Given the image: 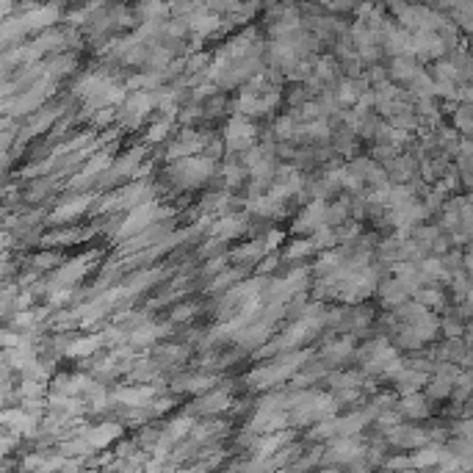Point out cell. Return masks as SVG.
<instances>
[{"label": "cell", "instance_id": "obj_10", "mask_svg": "<svg viewBox=\"0 0 473 473\" xmlns=\"http://www.w3.org/2000/svg\"><path fill=\"white\" fill-rule=\"evenodd\" d=\"M241 227H243V222H241V219L227 216V219H222V222H216V225H213V236L230 238V236H236Z\"/></svg>", "mask_w": 473, "mask_h": 473}, {"label": "cell", "instance_id": "obj_22", "mask_svg": "<svg viewBox=\"0 0 473 473\" xmlns=\"http://www.w3.org/2000/svg\"><path fill=\"white\" fill-rule=\"evenodd\" d=\"M56 260H59L56 255H36V260H33V263H36V266H53Z\"/></svg>", "mask_w": 473, "mask_h": 473}, {"label": "cell", "instance_id": "obj_9", "mask_svg": "<svg viewBox=\"0 0 473 473\" xmlns=\"http://www.w3.org/2000/svg\"><path fill=\"white\" fill-rule=\"evenodd\" d=\"M321 219H324V205H321V202H313V205L305 208L302 219L296 222V230H308V227L318 230V227H321Z\"/></svg>", "mask_w": 473, "mask_h": 473}, {"label": "cell", "instance_id": "obj_24", "mask_svg": "<svg viewBox=\"0 0 473 473\" xmlns=\"http://www.w3.org/2000/svg\"><path fill=\"white\" fill-rule=\"evenodd\" d=\"M274 266H277V257H269V260H263V263L257 266V271H260V274H266V271H271Z\"/></svg>", "mask_w": 473, "mask_h": 473}, {"label": "cell", "instance_id": "obj_1", "mask_svg": "<svg viewBox=\"0 0 473 473\" xmlns=\"http://www.w3.org/2000/svg\"><path fill=\"white\" fill-rule=\"evenodd\" d=\"M302 360H308V354H296V357H291V360H285V363H280V366H269V368H263V371H255V374H252V382H257L260 388L277 385V382L288 380V377L302 366Z\"/></svg>", "mask_w": 473, "mask_h": 473}, {"label": "cell", "instance_id": "obj_7", "mask_svg": "<svg viewBox=\"0 0 473 473\" xmlns=\"http://www.w3.org/2000/svg\"><path fill=\"white\" fill-rule=\"evenodd\" d=\"M150 396H156V388H125V391L117 393V398L125 401L128 407H147L144 401H147Z\"/></svg>", "mask_w": 473, "mask_h": 473}, {"label": "cell", "instance_id": "obj_19", "mask_svg": "<svg viewBox=\"0 0 473 473\" xmlns=\"http://www.w3.org/2000/svg\"><path fill=\"white\" fill-rule=\"evenodd\" d=\"M340 100H343V103H354V100H357V89H354V83H346V86L340 89Z\"/></svg>", "mask_w": 473, "mask_h": 473}, {"label": "cell", "instance_id": "obj_5", "mask_svg": "<svg viewBox=\"0 0 473 473\" xmlns=\"http://www.w3.org/2000/svg\"><path fill=\"white\" fill-rule=\"evenodd\" d=\"M108 163H111V153H103V156L91 158V163H89V166H86V169H83L80 174H75V177H73V183H70V188H80L83 183H89V180H94V177H97V174H100V172H103V169H105Z\"/></svg>", "mask_w": 473, "mask_h": 473}, {"label": "cell", "instance_id": "obj_4", "mask_svg": "<svg viewBox=\"0 0 473 473\" xmlns=\"http://www.w3.org/2000/svg\"><path fill=\"white\" fill-rule=\"evenodd\" d=\"M22 20H25V25H28L31 31H45V28H50V25L59 20V8H56V6L28 8V11L22 14Z\"/></svg>", "mask_w": 473, "mask_h": 473}, {"label": "cell", "instance_id": "obj_8", "mask_svg": "<svg viewBox=\"0 0 473 473\" xmlns=\"http://www.w3.org/2000/svg\"><path fill=\"white\" fill-rule=\"evenodd\" d=\"M119 435H122V426H119V423H105V426H97L94 432H89L86 437H89L91 446H105L108 440H114V437H119Z\"/></svg>", "mask_w": 473, "mask_h": 473}, {"label": "cell", "instance_id": "obj_16", "mask_svg": "<svg viewBox=\"0 0 473 473\" xmlns=\"http://www.w3.org/2000/svg\"><path fill=\"white\" fill-rule=\"evenodd\" d=\"M291 435H277V437H269V440H263L260 443V454H274V449L280 446V443H285Z\"/></svg>", "mask_w": 473, "mask_h": 473}, {"label": "cell", "instance_id": "obj_6", "mask_svg": "<svg viewBox=\"0 0 473 473\" xmlns=\"http://www.w3.org/2000/svg\"><path fill=\"white\" fill-rule=\"evenodd\" d=\"M91 202H94V197H91V194H89V197H78V200H73V202H64V205L53 213V222H64V219L78 216V213H83Z\"/></svg>", "mask_w": 473, "mask_h": 473}, {"label": "cell", "instance_id": "obj_21", "mask_svg": "<svg viewBox=\"0 0 473 473\" xmlns=\"http://www.w3.org/2000/svg\"><path fill=\"white\" fill-rule=\"evenodd\" d=\"M194 310H197L194 305H186V308H180V310H174V321H186V318H188V315L194 313Z\"/></svg>", "mask_w": 473, "mask_h": 473}, {"label": "cell", "instance_id": "obj_2", "mask_svg": "<svg viewBox=\"0 0 473 473\" xmlns=\"http://www.w3.org/2000/svg\"><path fill=\"white\" fill-rule=\"evenodd\" d=\"M213 172V160L211 158H188V160H180L177 166H172V174L174 177H183L188 186H197L200 180H205L208 174Z\"/></svg>", "mask_w": 473, "mask_h": 473}, {"label": "cell", "instance_id": "obj_23", "mask_svg": "<svg viewBox=\"0 0 473 473\" xmlns=\"http://www.w3.org/2000/svg\"><path fill=\"white\" fill-rule=\"evenodd\" d=\"M236 277H238V271H227L225 277H219V280L213 283V288H222V285H227V283H230V280H236Z\"/></svg>", "mask_w": 473, "mask_h": 473}, {"label": "cell", "instance_id": "obj_14", "mask_svg": "<svg viewBox=\"0 0 473 473\" xmlns=\"http://www.w3.org/2000/svg\"><path fill=\"white\" fill-rule=\"evenodd\" d=\"M188 426H191V418H177V421L169 426L166 440H177V437H183V435L188 432Z\"/></svg>", "mask_w": 473, "mask_h": 473}, {"label": "cell", "instance_id": "obj_18", "mask_svg": "<svg viewBox=\"0 0 473 473\" xmlns=\"http://www.w3.org/2000/svg\"><path fill=\"white\" fill-rule=\"evenodd\" d=\"M313 246H315L313 241H299V243H294V246L288 249V257H302V255H305V252H310Z\"/></svg>", "mask_w": 473, "mask_h": 473}, {"label": "cell", "instance_id": "obj_20", "mask_svg": "<svg viewBox=\"0 0 473 473\" xmlns=\"http://www.w3.org/2000/svg\"><path fill=\"white\" fill-rule=\"evenodd\" d=\"M166 130H169V122H160L158 128H153V130H150V139H153V142L163 139V136H166Z\"/></svg>", "mask_w": 473, "mask_h": 473}, {"label": "cell", "instance_id": "obj_11", "mask_svg": "<svg viewBox=\"0 0 473 473\" xmlns=\"http://www.w3.org/2000/svg\"><path fill=\"white\" fill-rule=\"evenodd\" d=\"M163 332H166V326L150 324V326H144V329H136V332L130 335V343H150V340H158Z\"/></svg>", "mask_w": 473, "mask_h": 473}, {"label": "cell", "instance_id": "obj_15", "mask_svg": "<svg viewBox=\"0 0 473 473\" xmlns=\"http://www.w3.org/2000/svg\"><path fill=\"white\" fill-rule=\"evenodd\" d=\"M211 385H213V380H211V377H191V380H188V382H186L183 388H186V391H194V393H197V391H208Z\"/></svg>", "mask_w": 473, "mask_h": 473}, {"label": "cell", "instance_id": "obj_17", "mask_svg": "<svg viewBox=\"0 0 473 473\" xmlns=\"http://www.w3.org/2000/svg\"><path fill=\"white\" fill-rule=\"evenodd\" d=\"M42 385L39 382H33V380H28V382H22L20 385V396H28V398H36V396H42Z\"/></svg>", "mask_w": 473, "mask_h": 473}, {"label": "cell", "instance_id": "obj_3", "mask_svg": "<svg viewBox=\"0 0 473 473\" xmlns=\"http://www.w3.org/2000/svg\"><path fill=\"white\" fill-rule=\"evenodd\" d=\"M156 219H158L156 205H136V208H133V213L122 222V227H119V238L136 236L139 230H144V227L156 225Z\"/></svg>", "mask_w": 473, "mask_h": 473}, {"label": "cell", "instance_id": "obj_12", "mask_svg": "<svg viewBox=\"0 0 473 473\" xmlns=\"http://www.w3.org/2000/svg\"><path fill=\"white\" fill-rule=\"evenodd\" d=\"M97 346H100V338H97V335H94V338H80L73 346H67V354H91Z\"/></svg>", "mask_w": 473, "mask_h": 473}, {"label": "cell", "instance_id": "obj_13", "mask_svg": "<svg viewBox=\"0 0 473 473\" xmlns=\"http://www.w3.org/2000/svg\"><path fill=\"white\" fill-rule=\"evenodd\" d=\"M225 407H227V396L225 393H213V396H208L205 401L197 404L200 412H213V410H225Z\"/></svg>", "mask_w": 473, "mask_h": 473}]
</instances>
